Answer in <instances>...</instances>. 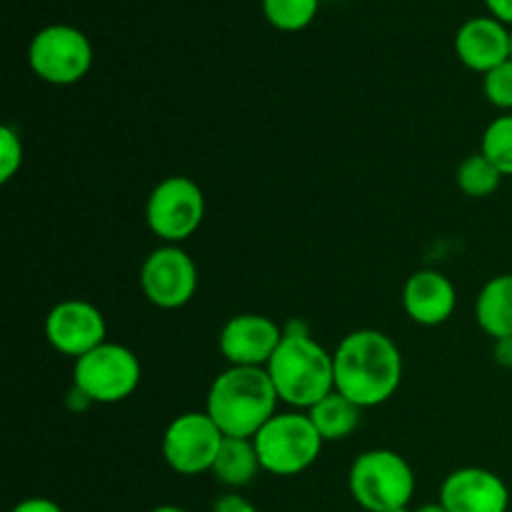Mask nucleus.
I'll list each match as a JSON object with an SVG mask.
<instances>
[{"instance_id": "obj_1", "label": "nucleus", "mask_w": 512, "mask_h": 512, "mask_svg": "<svg viewBox=\"0 0 512 512\" xmlns=\"http://www.w3.org/2000/svg\"><path fill=\"white\" fill-rule=\"evenodd\" d=\"M335 390L358 408H378L403 383V353L390 335L363 328L345 335L333 350Z\"/></svg>"}, {"instance_id": "obj_2", "label": "nucleus", "mask_w": 512, "mask_h": 512, "mask_svg": "<svg viewBox=\"0 0 512 512\" xmlns=\"http://www.w3.org/2000/svg\"><path fill=\"white\" fill-rule=\"evenodd\" d=\"M283 330V340L265 370L280 403L305 413L335 390L333 353H328L305 325L293 323Z\"/></svg>"}, {"instance_id": "obj_3", "label": "nucleus", "mask_w": 512, "mask_h": 512, "mask_svg": "<svg viewBox=\"0 0 512 512\" xmlns=\"http://www.w3.org/2000/svg\"><path fill=\"white\" fill-rule=\"evenodd\" d=\"M278 403L280 398L268 370L228 365V370H223L210 385L205 413L225 438L253 440L278 413Z\"/></svg>"}, {"instance_id": "obj_4", "label": "nucleus", "mask_w": 512, "mask_h": 512, "mask_svg": "<svg viewBox=\"0 0 512 512\" xmlns=\"http://www.w3.org/2000/svg\"><path fill=\"white\" fill-rule=\"evenodd\" d=\"M263 473L295 478L318 463L325 440L303 410L275 413L253 438Z\"/></svg>"}, {"instance_id": "obj_5", "label": "nucleus", "mask_w": 512, "mask_h": 512, "mask_svg": "<svg viewBox=\"0 0 512 512\" xmlns=\"http://www.w3.org/2000/svg\"><path fill=\"white\" fill-rule=\"evenodd\" d=\"M350 498L365 512L410 508L415 473L408 460L388 448L365 450L348 470Z\"/></svg>"}, {"instance_id": "obj_6", "label": "nucleus", "mask_w": 512, "mask_h": 512, "mask_svg": "<svg viewBox=\"0 0 512 512\" xmlns=\"http://www.w3.org/2000/svg\"><path fill=\"white\" fill-rule=\"evenodd\" d=\"M143 368L138 355L120 343H103L88 355L75 360L73 388L88 403L115 405L128 400L138 390Z\"/></svg>"}, {"instance_id": "obj_7", "label": "nucleus", "mask_w": 512, "mask_h": 512, "mask_svg": "<svg viewBox=\"0 0 512 512\" xmlns=\"http://www.w3.org/2000/svg\"><path fill=\"white\" fill-rule=\"evenodd\" d=\"M28 65L35 78L48 85H75L93 68V45L80 28L45 25L28 45Z\"/></svg>"}, {"instance_id": "obj_8", "label": "nucleus", "mask_w": 512, "mask_h": 512, "mask_svg": "<svg viewBox=\"0 0 512 512\" xmlns=\"http://www.w3.org/2000/svg\"><path fill=\"white\" fill-rule=\"evenodd\" d=\"M205 218V195L195 180L170 175L160 180L145 203V223L165 245H180L198 233Z\"/></svg>"}, {"instance_id": "obj_9", "label": "nucleus", "mask_w": 512, "mask_h": 512, "mask_svg": "<svg viewBox=\"0 0 512 512\" xmlns=\"http://www.w3.org/2000/svg\"><path fill=\"white\" fill-rule=\"evenodd\" d=\"M223 440L225 435L205 410L203 413L190 410L170 420L160 440V453L173 473L193 478V475L213 470Z\"/></svg>"}, {"instance_id": "obj_10", "label": "nucleus", "mask_w": 512, "mask_h": 512, "mask_svg": "<svg viewBox=\"0 0 512 512\" xmlns=\"http://www.w3.org/2000/svg\"><path fill=\"white\" fill-rule=\"evenodd\" d=\"M140 290L155 308H185L198 293V265L180 245H160L140 265Z\"/></svg>"}, {"instance_id": "obj_11", "label": "nucleus", "mask_w": 512, "mask_h": 512, "mask_svg": "<svg viewBox=\"0 0 512 512\" xmlns=\"http://www.w3.org/2000/svg\"><path fill=\"white\" fill-rule=\"evenodd\" d=\"M45 340L55 353L78 360L108 343V323L100 308L88 300H60L45 315Z\"/></svg>"}, {"instance_id": "obj_12", "label": "nucleus", "mask_w": 512, "mask_h": 512, "mask_svg": "<svg viewBox=\"0 0 512 512\" xmlns=\"http://www.w3.org/2000/svg\"><path fill=\"white\" fill-rule=\"evenodd\" d=\"M285 330L268 315L240 313L220 328V355L235 368H265L278 350Z\"/></svg>"}, {"instance_id": "obj_13", "label": "nucleus", "mask_w": 512, "mask_h": 512, "mask_svg": "<svg viewBox=\"0 0 512 512\" xmlns=\"http://www.w3.org/2000/svg\"><path fill=\"white\" fill-rule=\"evenodd\" d=\"M438 503L448 512H508L510 490L485 468H458L440 485Z\"/></svg>"}, {"instance_id": "obj_14", "label": "nucleus", "mask_w": 512, "mask_h": 512, "mask_svg": "<svg viewBox=\"0 0 512 512\" xmlns=\"http://www.w3.org/2000/svg\"><path fill=\"white\" fill-rule=\"evenodd\" d=\"M455 55L473 73H490L512 58V28L493 15L465 20L455 33Z\"/></svg>"}, {"instance_id": "obj_15", "label": "nucleus", "mask_w": 512, "mask_h": 512, "mask_svg": "<svg viewBox=\"0 0 512 512\" xmlns=\"http://www.w3.org/2000/svg\"><path fill=\"white\" fill-rule=\"evenodd\" d=\"M458 305V293L440 270H418L403 285V310L415 325L438 328L448 323Z\"/></svg>"}, {"instance_id": "obj_16", "label": "nucleus", "mask_w": 512, "mask_h": 512, "mask_svg": "<svg viewBox=\"0 0 512 512\" xmlns=\"http://www.w3.org/2000/svg\"><path fill=\"white\" fill-rule=\"evenodd\" d=\"M475 320L493 340L512 338V273L490 278L475 300Z\"/></svg>"}, {"instance_id": "obj_17", "label": "nucleus", "mask_w": 512, "mask_h": 512, "mask_svg": "<svg viewBox=\"0 0 512 512\" xmlns=\"http://www.w3.org/2000/svg\"><path fill=\"white\" fill-rule=\"evenodd\" d=\"M213 478L228 490H243L255 483L263 465H260L258 450L250 438H225L220 453L213 463Z\"/></svg>"}, {"instance_id": "obj_18", "label": "nucleus", "mask_w": 512, "mask_h": 512, "mask_svg": "<svg viewBox=\"0 0 512 512\" xmlns=\"http://www.w3.org/2000/svg\"><path fill=\"white\" fill-rule=\"evenodd\" d=\"M308 418L313 420L315 430L325 443H338V440H348L355 430L360 428V418H363V408L340 395L338 390L315 403L313 408L305 410Z\"/></svg>"}, {"instance_id": "obj_19", "label": "nucleus", "mask_w": 512, "mask_h": 512, "mask_svg": "<svg viewBox=\"0 0 512 512\" xmlns=\"http://www.w3.org/2000/svg\"><path fill=\"white\" fill-rule=\"evenodd\" d=\"M503 178L505 175L483 153L468 155L455 173V183L468 198H490L500 188Z\"/></svg>"}, {"instance_id": "obj_20", "label": "nucleus", "mask_w": 512, "mask_h": 512, "mask_svg": "<svg viewBox=\"0 0 512 512\" xmlns=\"http://www.w3.org/2000/svg\"><path fill=\"white\" fill-rule=\"evenodd\" d=\"M320 0H263V15L280 33H300L318 18Z\"/></svg>"}, {"instance_id": "obj_21", "label": "nucleus", "mask_w": 512, "mask_h": 512, "mask_svg": "<svg viewBox=\"0 0 512 512\" xmlns=\"http://www.w3.org/2000/svg\"><path fill=\"white\" fill-rule=\"evenodd\" d=\"M480 153L505 175L512 178V113H503L485 128Z\"/></svg>"}, {"instance_id": "obj_22", "label": "nucleus", "mask_w": 512, "mask_h": 512, "mask_svg": "<svg viewBox=\"0 0 512 512\" xmlns=\"http://www.w3.org/2000/svg\"><path fill=\"white\" fill-rule=\"evenodd\" d=\"M483 93L493 108L512 113V58L483 75Z\"/></svg>"}, {"instance_id": "obj_23", "label": "nucleus", "mask_w": 512, "mask_h": 512, "mask_svg": "<svg viewBox=\"0 0 512 512\" xmlns=\"http://www.w3.org/2000/svg\"><path fill=\"white\" fill-rule=\"evenodd\" d=\"M23 138L13 125L0 128V183H10L23 168Z\"/></svg>"}, {"instance_id": "obj_24", "label": "nucleus", "mask_w": 512, "mask_h": 512, "mask_svg": "<svg viewBox=\"0 0 512 512\" xmlns=\"http://www.w3.org/2000/svg\"><path fill=\"white\" fill-rule=\"evenodd\" d=\"M213 512H260L250 503L245 495H240L238 490H228L225 495H220L213 503Z\"/></svg>"}, {"instance_id": "obj_25", "label": "nucleus", "mask_w": 512, "mask_h": 512, "mask_svg": "<svg viewBox=\"0 0 512 512\" xmlns=\"http://www.w3.org/2000/svg\"><path fill=\"white\" fill-rule=\"evenodd\" d=\"M10 512H65V510L50 498H25L20 500V503Z\"/></svg>"}, {"instance_id": "obj_26", "label": "nucleus", "mask_w": 512, "mask_h": 512, "mask_svg": "<svg viewBox=\"0 0 512 512\" xmlns=\"http://www.w3.org/2000/svg\"><path fill=\"white\" fill-rule=\"evenodd\" d=\"M485 8H488L493 18H498L500 23L512 28V0H485Z\"/></svg>"}, {"instance_id": "obj_27", "label": "nucleus", "mask_w": 512, "mask_h": 512, "mask_svg": "<svg viewBox=\"0 0 512 512\" xmlns=\"http://www.w3.org/2000/svg\"><path fill=\"white\" fill-rule=\"evenodd\" d=\"M495 363L503 365V368H512V338L495 340Z\"/></svg>"}, {"instance_id": "obj_28", "label": "nucleus", "mask_w": 512, "mask_h": 512, "mask_svg": "<svg viewBox=\"0 0 512 512\" xmlns=\"http://www.w3.org/2000/svg\"><path fill=\"white\" fill-rule=\"evenodd\" d=\"M413 512H448V510H445L440 503H425L420 505V508H415Z\"/></svg>"}, {"instance_id": "obj_29", "label": "nucleus", "mask_w": 512, "mask_h": 512, "mask_svg": "<svg viewBox=\"0 0 512 512\" xmlns=\"http://www.w3.org/2000/svg\"><path fill=\"white\" fill-rule=\"evenodd\" d=\"M150 512H188V510L178 508V505H158V508H153Z\"/></svg>"}, {"instance_id": "obj_30", "label": "nucleus", "mask_w": 512, "mask_h": 512, "mask_svg": "<svg viewBox=\"0 0 512 512\" xmlns=\"http://www.w3.org/2000/svg\"><path fill=\"white\" fill-rule=\"evenodd\" d=\"M385 512H413L410 508H393V510H385Z\"/></svg>"}]
</instances>
